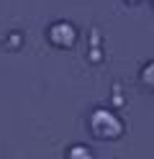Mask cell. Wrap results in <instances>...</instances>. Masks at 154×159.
Masks as SVG:
<instances>
[{
	"instance_id": "cell-1",
	"label": "cell",
	"mask_w": 154,
	"mask_h": 159,
	"mask_svg": "<svg viewBox=\"0 0 154 159\" xmlns=\"http://www.w3.org/2000/svg\"><path fill=\"white\" fill-rule=\"evenodd\" d=\"M87 131H90L92 139H98V141H116V139L123 136L126 126H123V121L113 111H108V108H92L87 113Z\"/></svg>"
},
{
	"instance_id": "cell-2",
	"label": "cell",
	"mask_w": 154,
	"mask_h": 159,
	"mask_svg": "<svg viewBox=\"0 0 154 159\" xmlns=\"http://www.w3.org/2000/svg\"><path fill=\"white\" fill-rule=\"evenodd\" d=\"M46 41L54 49H72L77 44V28L67 21H57L46 28Z\"/></svg>"
},
{
	"instance_id": "cell-3",
	"label": "cell",
	"mask_w": 154,
	"mask_h": 159,
	"mask_svg": "<svg viewBox=\"0 0 154 159\" xmlns=\"http://www.w3.org/2000/svg\"><path fill=\"white\" fill-rule=\"evenodd\" d=\"M139 85L144 93H152L154 95V62H147L139 72Z\"/></svg>"
},
{
	"instance_id": "cell-4",
	"label": "cell",
	"mask_w": 154,
	"mask_h": 159,
	"mask_svg": "<svg viewBox=\"0 0 154 159\" xmlns=\"http://www.w3.org/2000/svg\"><path fill=\"white\" fill-rule=\"evenodd\" d=\"M64 159H95V157H92V152H90L85 144H75V146L67 149Z\"/></svg>"
},
{
	"instance_id": "cell-5",
	"label": "cell",
	"mask_w": 154,
	"mask_h": 159,
	"mask_svg": "<svg viewBox=\"0 0 154 159\" xmlns=\"http://www.w3.org/2000/svg\"><path fill=\"white\" fill-rule=\"evenodd\" d=\"M126 3H128V5H136V3H139V0H126Z\"/></svg>"
},
{
	"instance_id": "cell-6",
	"label": "cell",
	"mask_w": 154,
	"mask_h": 159,
	"mask_svg": "<svg viewBox=\"0 0 154 159\" xmlns=\"http://www.w3.org/2000/svg\"><path fill=\"white\" fill-rule=\"evenodd\" d=\"M152 5H154V0H152Z\"/></svg>"
}]
</instances>
